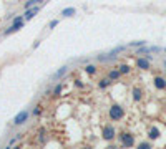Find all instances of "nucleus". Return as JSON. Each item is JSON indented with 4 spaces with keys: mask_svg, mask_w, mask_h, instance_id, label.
<instances>
[{
    "mask_svg": "<svg viewBox=\"0 0 166 149\" xmlns=\"http://www.w3.org/2000/svg\"><path fill=\"white\" fill-rule=\"evenodd\" d=\"M123 116H125V109L121 108V106L113 104L111 108H110V118H111L113 121H120Z\"/></svg>",
    "mask_w": 166,
    "mask_h": 149,
    "instance_id": "obj_1",
    "label": "nucleus"
},
{
    "mask_svg": "<svg viewBox=\"0 0 166 149\" xmlns=\"http://www.w3.org/2000/svg\"><path fill=\"white\" fill-rule=\"evenodd\" d=\"M120 139H121V142H123V146H126V148L135 146V137H133V134L123 133V134H120Z\"/></svg>",
    "mask_w": 166,
    "mask_h": 149,
    "instance_id": "obj_2",
    "label": "nucleus"
},
{
    "mask_svg": "<svg viewBox=\"0 0 166 149\" xmlns=\"http://www.w3.org/2000/svg\"><path fill=\"white\" fill-rule=\"evenodd\" d=\"M27 118H28V111H20L18 114L13 118V124H23V123L27 121Z\"/></svg>",
    "mask_w": 166,
    "mask_h": 149,
    "instance_id": "obj_3",
    "label": "nucleus"
},
{
    "mask_svg": "<svg viewBox=\"0 0 166 149\" xmlns=\"http://www.w3.org/2000/svg\"><path fill=\"white\" fill-rule=\"evenodd\" d=\"M103 137H105V139H113V137H115V129H113L111 124L103 126Z\"/></svg>",
    "mask_w": 166,
    "mask_h": 149,
    "instance_id": "obj_4",
    "label": "nucleus"
},
{
    "mask_svg": "<svg viewBox=\"0 0 166 149\" xmlns=\"http://www.w3.org/2000/svg\"><path fill=\"white\" fill-rule=\"evenodd\" d=\"M38 10H40V7H38V5H35V7L27 8V12H25V18H27V20H30V18H33L35 15L38 14Z\"/></svg>",
    "mask_w": 166,
    "mask_h": 149,
    "instance_id": "obj_5",
    "label": "nucleus"
},
{
    "mask_svg": "<svg viewBox=\"0 0 166 149\" xmlns=\"http://www.w3.org/2000/svg\"><path fill=\"white\" fill-rule=\"evenodd\" d=\"M136 66L141 70H150V60L148 58H138L136 60Z\"/></svg>",
    "mask_w": 166,
    "mask_h": 149,
    "instance_id": "obj_6",
    "label": "nucleus"
},
{
    "mask_svg": "<svg viewBox=\"0 0 166 149\" xmlns=\"http://www.w3.org/2000/svg\"><path fill=\"white\" fill-rule=\"evenodd\" d=\"M22 27H23V22H18V23H13V25H12L10 28H7V30H5V35H12L13 32H18V30H20Z\"/></svg>",
    "mask_w": 166,
    "mask_h": 149,
    "instance_id": "obj_7",
    "label": "nucleus"
},
{
    "mask_svg": "<svg viewBox=\"0 0 166 149\" xmlns=\"http://www.w3.org/2000/svg\"><path fill=\"white\" fill-rule=\"evenodd\" d=\"M125 50H126V45H120V47L113 48L111 51L108 53V58H113V56H116L118 53H121V51H125Z\"/></svg>",
    "mask_w": 166,
    "mask_h": 149,
    "instance_id": "obj_8",
    "label": "nucleus"
},
{
    "mask_svg": "<svg viewBox=\"0 0 166 149\" xmlns=\"http://www.w3.org/2000/svg\"><path fill=\"white\" fill-rule=\"evenodd\" d=\"M154 86L158 89H166V81L161 76H156V78H154Z\"/></svg>",
    "mask_w": 166,
    "mask_h": 149,
    "instance_id": "obj_9",
    "label": "nucleus"
},
{
    "mask_svg": "<svg viewBox=\"0 0 166 149\" xmlns=\"http://www.w3.org/2000/svg\"><path fill=\"white\" fill-rule=\"evenodd\" d=\"M148 136H150V139H158L159 137V129L158 128H151L150 129V133H148Z\"/></svg>",
    "mask_w": 166,
    "mask_h": 149,
    "instance_id": "obj_10",
    "label": "nucleus"
},
{
    "mask_svg": "<svg viewBox=\"0 0 166 149\" xmlns=\"http://www.w3.org/2000/svg\"><path fill=\"white\" fill-rule=\"evenodd\" d=\"M120 74H121V71L120 70H113V71H110V74H108V78L111 80V81H115V80H118Z\"/></svg>",
    "mask_w": 166,
    "mask_h": 149,
    "instance_id": "obj_11",
    "label": "nucleus"
},
{
    "mask_svg": "<svg viewBox=\"0 0 166 149\" xmlns=\"http://www.w3.org/2000/svg\"><path fill=\"white\" fill-rule=\"evenodd\" d=\"M61 15H63V17H72V15H75V8L73 7L63 8V10H61Z\"/></svg>",
    "mask_w": 166,
    "mask_h": 149,
    "instance_id": "obj_12",
    "label": "nucleus"
},
{
    "mask_svg": "<svg viewBox=\"0 0 166 149\" xmlns=\"http://www.w3.org/2000/svg\"><path fill=\"white\" fill-rule=\"evenodd\" d=\"M110 83H111V80H110V78H105V80L98 81V86H100L101 89H103V88H108V86H110Z\"/></svg>",
    "mask_w": 166,
    "mask_h": 149,
    "instance_id": "obj_13",
    "label": "nucleus"
},
{
    "mask_svg": "<svg viewBox=\"0 0 166 149\" xmlns=\"http://www.w3.org/2000/svg\"><path fill=\"white\" fill-rule=\"evenodd\" d=\"M65 73H66V66H61L58 71H57V73L53 74V78H55V80H57V78H61V76H63Z\"/></svg>",
    "mask_w": 166,
    "mask_h": 149,
    "instance_id": "obj_14",
    "label": "nucleus"
},
{
    "mask_svg": "<svg viewBox=\"0 0 166 149\" xmlns=\"http://www.w3.org/2000/svg\"><path fill=\"white\" fill-rule=\"evenodd\" d=\"M133 98H135L136 101H139V100H141V89H139V88L133 89Z\"/></svg>",
    "mask_w": 166,
    "mask_h": 149,
    "instance_id": "obj_15",
    "label": "nucleus"
},
{
    "mask_svg": "<svg viewBox=\"0 0 166 149\" xmlns=\"http://www.w3.org/2000/svg\"><path fill=\"white\" fill-rule=\"evenodd\" d=\"M40 2H42V0H28V2H27V3H25V8L35 7V5H37V3H40Z\"/></svg>",
    "mask_w": 166,
    "mask_h": 149,
    "instance_id": "obj_16",
    "label": "nucleus"
},
{
    "mask_svg": "<svg viewBox=\"0 0 166 149\" xmlns=\"http://www.w3.org/2000/svg\"><path fill=\"white\" fill-rule=\"evenodd\" d=\"M120 71H121V74H126V73H130V66L128 65H120Z\"/></svg>",
    "mask_w": 166,
    "mask_h": 149,
    "instance_id": "obj_17",
    "label": "nucleus"
},
{
    "mask_svg": "<svg viewBox=\"0 0 166 149\" xmlns=\"http://www.w3.org/2000/svg\"><path fill=\"white\" fill-rule=\"evenodd\" d=\"M85 71H86V73H88V74H95V71H96V68L93 66V65H86Z\"/></svg>",
    "mask_w": 166,
    "mask_h": 149,
    "instance_id": "obj_18",
    "label": "nucleus"
},
{
    "mask_svg": "<svg viewBox=\"0 0 166 149\" xmlns=\"http://www.w3.org/2000/svg\"><path fill=\"white\" fill-rule=\"evenodd\" d=\"M60 93H61V85H57L53 88V96H60Z\"/></svg>",
    "mask_w": 166,
    "mask_h": 149,
    "instance_id": "obj_19",
    "label": "nucleus"
},
{
    "mask_svg": "<svg viewBox=\"0 0 166 149\" xmlns=\"http://www.w3.org/2000/svg\"><path fill=\"white\" fill-rule=\"evenodd\" d=\"M42 108H43L42 104H37V106H35V109H33V116H38L40 113H42Z\"/></svg>",
    "mask_w": 166,
    "mask_h": 149,
    "instance_id": "obj_20",
    "label": "nucleus"
},
{
    "mask_svg": "<svg viewBox=\"0 0 166 149\" xmlns=\"http://www.w3.org/2000/svg\"><path fill=\"white\" fill-rule=\"evenodd\" d=\"M138 148L139 149H150V148H151V144H150V142H139Z\"/></svg>",
    "mask_w": 166,
    "mask_h": 149,
    "instance_id": "obj_21",
    "label": "nucleus"
},
{
    "mask_svg": "<svg viewBox=\"0 0 166 149\" xmlns=\"http://www.w3.org/2000/svg\"><path fill=\"white\" fill-rule=\"evenodd\" d=\"M146 41H143V40H139V41H133L131 43V47H143Z\"/></svg>",
    "mask_w": 166,
    "mask_h": 149,
    "instance_id": "obj_22",
    "label": "nucleus"
},
{
    "mask_svg": "<svg viewBox=\"0 0 166 149\" xmlns=\"http://www.w3.org/2000/svg\"><path fill=\"white\" fill-rule=\"evenodd\" d=\"M57 25H58V20H52L50 22V25H48V28H55Z\"/></svg>",
    "mask_w": 166,
    "mask_h": 149,
    "instance_id": "obj_23",
    "label": "nucleus"
},
{
    "mask_svg": "<svg viewBox=\"0 0 166 149\" xmlns=\"http://www.w3.org/2000/svg\"><path fill=\"white\" fill-rule=\"evenodd\" d=\"M18 22H23V17H22V15H20V17H15V18H13V23H18Z\"/></svg>",
    "mask_w": 166,
    "mask_h": 149,
    "instance_id": "obj_24",
    "label": "nucleus"
},
{
    "mask_svg": "<svg viewBox=\"0 0 166 149\" xmlns=\"http://www.w3.org/2000/svg\"><path fill=\"white\" fill-rule=\"evenodd\" d=\"M75 85H77L78 88H85V85H83V83L80 81V80H77V81H75Z\"/></svg>",
    "mask_w": 166,
    "mask_h": 149,
    "instance_id": "obj_25",
    "label": "nucleus"
},
{
    "mask_svg": "<svg viewBox=\"0 0 166 149\" xmlns=\"http://www.w3.org/2000/svg\"><path fill=\"white\" fill-rule=\"evenodd\" d=\"M163 65H165V68H166V60H165V61H163Z\"/></svg>",
    "mask_w": 166,
    "mask_h": 149,
    "instance_id": "obj_26",
    "label": "nucleus"
}]
</instances>
